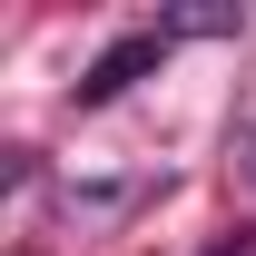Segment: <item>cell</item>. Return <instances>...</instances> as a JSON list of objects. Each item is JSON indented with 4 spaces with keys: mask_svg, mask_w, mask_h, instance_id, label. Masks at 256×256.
<instances>
[{
    "mask_svg": "<svg viewBox=\"0 0 256 256\" xmlns=\"http://www.w3.org/2000/svg\"><path fill=\"white\" fill-rule=\"evenodd\" d=\"M168 40H178V30H138V40H118V50H98V60L79 69V108H98V98H118L128 79H148V69L168 60Z\"/></svg>",
    "mask_w": 256,
    "mask_h": 256,
    "instance_id": "1",
    "label": "cell"
}]
</instances>
